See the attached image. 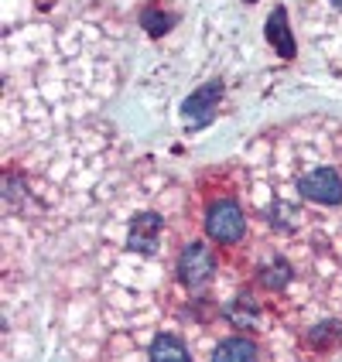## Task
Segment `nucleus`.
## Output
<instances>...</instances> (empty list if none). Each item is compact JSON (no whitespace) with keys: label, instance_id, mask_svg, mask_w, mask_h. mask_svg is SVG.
<instances>
[{"label":"nucleus","instance_id":"1","mask_svg":"<svg viewBox=\"0 0 342 362\" xmlns=\"http://www.w3.org/2000/svg\"><path fill=\"white\" fill-rule=\"evenodd\" d=\"M246 229V216L236 202H216L205 216V233L212 236L216 243H233L243 236Z\"/></svg>","mask_w":342,"mask_h":362},{"label":"nucleus","instance_id":"2","mask_svg":"<svg viewBox=\"0 0 342 362\" xmlns=\"http://www.w3.org/2000/svg\"><path fill=\"white\" fill-rule=\"evenodd\" d=\"M298 192L304 199L322 202V205H339L342 202V178L332 168H315L312 175H304L298 181Z\"/></svg>","mask_w":342,"mask_h":362},{"label":"nucleus","instance_id":"3","mask_svg":"<svg viewBox=\"0 0 342 362\" xmlns=\"http://www.w3.org/2000/svg\"><path fill=\"white\" fill-rule=\"evenodd\" d=\"M178 274H181V284H188V287H202V284L216 274V260H212V253H209L202 243H192V246L181 253Z\"/></svg>","mask_w":342,"mask_h":362},{"label":"nucleus","instance_id":"4","mask_svg":"<svg viewBox=\"0 0 342 362\" xmlns=\"http://www.w3.org/2000/svg\"><path fill=\"white\" fill-rule=\"evenodd\" d=\"M161 233H164V219L158 212H141L134 226H130V250L137 253H154L158 243H161Z\"/></svg>","mask_w":342,"mask_h":362},{"label":"nucleus","instance_id":"5","mask_svg":"<svg viewBox=\"0 0 342 362\" xmlns=\"http://www.w3.org/2000/svg\"><path fill=\"white\" fill-rule=\"evenodd\" d=\"M222 96V86L220 82H209V86H202V89H195L188 100H185V117L195 123V127H205V123H212V113H216V103H220Z\"/></svg>","mask_w":342,"mask_h":362},{"label":"nucleus","instance_id":"6","mask_svg":"<svg viewBox=\"0 0 342 362\" xmlns=\"http://www.w3.org/2000/svg\"><path fill=\"white\" fill-rule=\"evenodd\" d=\"M267 41L278 45V52H281L284 59L295 55V38H291V31H287V11H284V7H278V11L267 18Z\"/></svg>","mask_w":342,"mask_h":362},{"label":"nucleus","instance_id":"7","mask_svg":"<svg viewBox=\"0 0 342 362\" xmlns=\"http://www.w3.org/2000/svg\"><path fill=\"white\" fill-rule=\"evenodd\" d=\"M212 362H257V345L246 339H229L212 352Z\"/></svg>","mask_w":342,"mask_h":362},{"label":"nucleus","instance_id":"8","mask_svg":"<svg viewBox=\"0 0 342 362\" xmlns=\"http://www.w3.org/2000/svg\"><path fill=\"white\" fill-rule=\"evenodd\" d=\"M151 362H192V356L175 335H161L151 345Z\"/></svg>","mask_w":342,"mask_h":362},{"label":"nucleus","instance_id":"9","mask_svg":"<svg viewBox=\"0 0 342 362\" xmlns=\"http://www.w3.org/2000/svg\"><path fill=\"white\" fill-rule=\"evenodd\" d=\"M287 277H291V274H287V267H284V263H278V270H274V267H267V270H263V284H267V287H274V291L284 287Z\"/></svg>","mask_w":342,"mask_h":362},{"label":"nucleus","instance_id":"10","mask_svg":"<svg viewBox=\"0 0 342 362\" xmlns=\"http://www.w3.org/2000/svg\"><path fill=\"white\" fill-rule=\"evenodd\" d=\"M332 4H336V7H342V0H332Z\"/></svg>","mask_w":342,"mask_h":362},{"label":"nucleus","instance_id":"11","mask_svg":"<svg viewBox=\"0 0 342 362\" xmlns=\"http://www.w3.org/2000/svg\"><path fill=\"white\" fill-rule=\"evenodd\" d=\"M246 4H253V0H246Z\"/></svg>","mask_w":342,"mask_h":362}]
</instances>
